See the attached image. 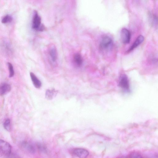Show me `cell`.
Masks as SVG:
<instances>
[{
  "label": "cell",
  "instance_id": "8fae6325",
  "mask_svg": "<svg viewBox=\"0 0 158 158\" xmlns=\"http://www.w3.org/2000/svg\"><path fill=\"white\" fill-rule=\"evenodd\" d=\"M49 53L52 60L53 62H55L57 60L58 56L56 48L54 46L51 47L49 49Z\"/></svg>",
  "mask_w": 158,
  "mask_h": 158
},
{
  "label": "cell",
  "instance_id": "6da1fadb",
  "mask_svg": "<svg viewBox=\"0 0 158 158\" xmlns=\"http://www.w3.org/2000/svg\"><path fill=\"white\" fill-rule=\"evenodd\" d=\"M114 45L112 39L108 35L103 36L100 41L99 47L104 51L108 52L112 49Z\"/></svg>",
  "mask_w": 158,
  "mask_h": 158
},
{
  "label": "cell",
  "instance_id": "4fadbf2b",
  "mask_svg": "<svg viewBox=\"0 0 158 158\" xmlns=\"http://www.w3.org/2000/svg\"><path fill=\"white\" fill-rule=\"evenodd\" d=\"M56 91L54 89H48L46 91L45 97L47 99L51 100L56 95Z\"/></svg>",
  "mask_w": 158,
  "mask_h": 158
},
{
  "label": "cell",
  "instance_id": "9a60e30c",
  "mask_svg": "<svg viewBox=\"0 0 158 158\" xmlns=\"http://www.w3.org/2000/svg\"><path fill=\"white\" fill-rule=\"evenodd\" d=\"M37 146L40 152L45 153L47 152V148L44 144L38 143L37 144Z\"/></svg>",
  "mask_w": 158,
  "mask_h": 158
},
{
  "label": "cell",
  "instance_id": "e0dca14e",
  "mask_svg": "<svg viewBox=\"0 0 158 158\" xmlns=\"http://www.w3.org/2000/svg\"><path fill=\"white\" fill-rule=\"evenodd\" d=\"M12 20V17L9 15L4 16L2 20V22L3 23H6L10 22Z\"/></svg>",
  "mask_w": 158,
  "mask_h": 158
},
{
  "label": "cell",
  "instance_id": "3957f363",
  "mask_svg": "<svg viewBox=\"0 0 158 158\" xmlns=\"http://www.w3.org/2000/svg\"><path fill=\"white\" fill-rule=\"evenodd\" d=\"M11 146L7 142L0 139V154L8 157L11 154Z\"/></svg>",
  "mask_w": 158,
  "mask_h": 158
},
{
  "label": "cell",
  "instance_id": "ac0fdd59",
  "mask_svg": "<svg viewBox=\"0 0 158 158\" xmlns=\"http://www.w3.org/2000/svg\"><path fill=\"white\" fill-rule=\"evenodd\" d=\"M8 68L9 70V77H13L14 75V71L13 66L12 64L10 63H8Z\"/></svg>",
  "mask_w": 158,
  "mask_h": 158
},
{
  "label": "cell",
  "instance_id": "5bb4252c",
  "mask_svg": "<svg viewBox=\"0 0 158 158\" xmlns=\"http://www.w3.org/2000/svg\"><path fill=\"white\" fill-rule=\"evenodd\" d=\"M149 15V20L151 24L153 26L156 27L157 25V18L155 15L150 14Z\"/></svg>",
  "mask_w": 158,
  "mask_h": 158
},
{
  "label": "cell",
  "instance_id": "d6986e66",
  "mask_svg": "<svg viewBox=\"0 0 158 158\" xmlns=\"http://www.w3.org/2000/svg\"><path fill=\"white\" fill-rule=\"evenodd\" d=\"M128 158H143L141 155L139 154L134 153L131 154L129 156Z\"/></svg>",
  "mask_w": 158,
  "mask_h": 158
},
{
  "label": "cell",
  "instance_id": "277c9868",
  "mask_svg": "<svg viewBox=\"0 0 158 158\" xmlns=\"http://www.w3.org/2000/svg\"><path fill=\"white\" fill-rule=\"evenodd\" d=\"M119 86L125 92H130V87L129 81L127 76L123 75L120 78L119 82Z\"/></svg>",
  "mask_w": 158,
  "mask_h": 158
},
{
  "label": "cell",
  "instance_id": "5b68a950",
  "mask_svg": "<svg viewBox=\"0 0 158 158\" xmlns=\"http://www.w3.org/2000/svg\"><path fill=\"white\" fill-rule=\"evenodd\" d=\"M121 38L122 43L124 44H128L130 41L131 34L127 29L123 28L121 31Z\"/></svg>",
  "mask_w": 158,
  "mask_h": 158
},
{
  "label": "cell",
  "instance_id": "52a82bcc",
  "mask_svg": "<svg viewBox=\"0 0 158 158\" xmlns=\"http://www.w3.org/2000/svg\"><path fill=\"white\" fill-rule=\"evenodd\" d=\"M144 40V38L143 36L141 35H139L136 38L130 48L127 50V52H130L134 50L140 44H141L143 41Z\"/></svg>",
  "mask_w": 158,
  "mask_h": 158
},
{
  "label": "cell",
  "instance_id": "9c48e42d",
  "mask_svg": "<svg viewBox=\"0 0 158 158\" xmlns=\"http://www.w3.org/2000/svg\"><path fill=\"white\" fill-rule=\"evenodd\" d=\"M21 145L24 148L29 152L31 153L35 152V147L31 143L28 142L24 141L22 143Z\"/></svg>",
  "mask_w": 158,
  "mask_h": 158
},
{
  "label": "cell",
  "instance_id": "ffe728a7",
  "mask_svg": "<svg viewBox=\"0 0 158 158\" xmlns=\"http://www.w3.org/2000/svg\"><path fill=\"white\" fill-rule=\"evenodd\" d=\"M8 157V158H21L17 154L14 153L12 154L11 153Z\"/></svg>",
  "mask_w": 158,
  "mask_h": 158
},
{
  "label": "cell",
  "instance_id": "2e32d148",
  "mask_svg": "<svg viewBox=\"0 0 158 158\" xmlns=\"http://www.w3.org/2000/svg\"><path fill=\"white\" fill-rule=\"evenodd\" d=\"M4 128L8 131H10L11 130L10 120L7 118L3 124Z\"/></svg>",
  "mask_w": 158,
  "mask_h": 158
},
{
  "label": "cell",
  "instance_id": "30bf717a",
  "mask_svg": "<svg viewBox=\"0 0 158 158\" xmlns=\"http://www.w3.org/2000/svg\"><path fill=\"white\" fill-rule=\"evenodd\" d=\"M31 79L35 87L37 88H40L41 86V82L33 73H30Z\"/></svg>",
  "mask_w": 158,
  "mask_h": 158
},
{
  "label": "cell",
  "instance_id": "7a4b0ae2",
  "mask_svg": "<svg viewBox=\"0 0 158 158\" xmlns=\"http://www.w3.org/2000/svg\"><path fill=\"white\" fill-rule=\"evenodd\" d=\"M32 28L35 30L42 31L44 29V27L41 23V19L36 11H34L32 19Z\"/></svg>",
  "mask_w": 158,
  "mask_h": 158
},
{
  "label": "cell",
  "instance_id": "7c38bea8",
  "mask_svg": "<svg viewBox=\"0 0 158 158\" xmlns=\"http://www.w3.org/2000/svg\"><path fill=\"white\" fill-rule=\"evenodd\" d=\"M73 60L75 64L78 66H81L83 63V59L81 55L79 53H76L74 55Z\"/></svg>",
  "mask_w": 158,
  "mask_h": 158
},
{
  "label": "cell",
  "instance_id": "ba28073f",
  "mask_svg": "<svg viewBox=\"0 0 158 158\" xmlns=\"http://www.w3.org/2000/svg\"><path fill=\"white\" fill-rule=\"evenodd\" d=\"M11 89L10 85L6 83H2L0 84V95L3 96L6 94Z\"/></svg>",
  "mask_w": 158,
  "mask_h": 158
},
{
  "label": "cell",
  "instance_id": "8992f818",
  "mask_svg": "<svg viewBox=\"0 0 158 158\" xmlns=\"http://www.w3.org/2000/svg\"><path fill=\"white\" fill-rule=\"evenodd\" d=\"M74 155L79 158H86L89 155V152L85 149L81 148H77L74 149L73 150Z\"/></svg>",
  "mask_w": 158,
  "mask_h": 158
}]
</instances>
